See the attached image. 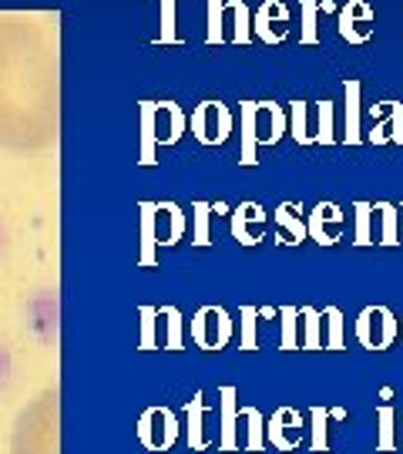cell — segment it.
Returning <instances> with one entry per match:
<instances>
[{
  "label": "cell",
  "mask_w": 403,
  "mask_h": 454,
  "mask_svg": "<svg viewBox=\"0 0 403 454\" xmlns=\"http://www.w3.org/2000/svg\"><path fill=\"white\" fill-rule=\"evenodd\" d=\"M24 44L0 34V142L34 145L50 129L48 84Z\"/></svg>",
  "instance_id": "obj_1"
},
{
  "label": "cell",
  "mask_w": 403,
  "mask_h": 454,
  "mask_svg": "<svg viewBox=\"0 0 403 454\" xmlns=\"http://www.w3.org/2000/svg\"><path fill=\"white\" fill-rule=\"evenodd\" d=\"M239 121H242L239 165H245V168L259 162V148H273L290 135L286 108L275 105V101H242Z\"/></svg>",
  "instance_id": "obj_2"
},
{
  "label": "cell",
  "mask_w": 403,
  "mask_h": 454,
  "mask_svg": "<svg viewBox=\"0 0 403 454\" xmlns=\"http://www.w3.org/2000/svg\"><path fill=\"white\" fill-rule=\"evenodd\" d=\"M189 114L178 101H142V165H155L159 148H172L185 138Z\"/></svg>",
  "instance_id": "obj_3"
},
{
  "label": "cell",
  "mask_w": 403,
  "mask_h": 454,
  "mask_svg": "<svg viewBox=\"0 0 403 454\" xmlns=\"http://www.w3.org/2000/svg\"><path fill=\"white\" fill-rule=\"evenodd\" d=\"M14 454H58V390L44 394L17 421Z\"/></svg>",
  "instance_id": "obj_4"
},
{
  "label": "cell",
  "mask_w": 403,
  "mask_h": 454,
  "mask_svg": "<svg viewBox=\"0 0 403 454\" xmlns=\"http://www.w3.org/2000/svg\"><path fill=\"white\" fill-rule=\"evenodd\" d=\"M232 129H236V114L219 98L198 101L192 108V114H189V131H192V138L198 145H209V148L226 145L229 138H232Z\"/></svg>",
  "instance_id": "obj_5"
},
{
  "label": "cell",
  "mask_w": 403,
  "mask_h": 454,
  "mask_svg": "<svg viewBox=\"0 0 403 454\" xmlns=\"http://www.w3.org/2000/svg\"><path fill=\"white\" fill-rule=\"evenodd\" d=\"M400 337V324L390 313V307H363L356 317V340L367 350H390L393 340Z\"/></svg>",
  "instance_id": "obj_6"
},
{
  "label": "cell",
  "mask_w": 403,
  "mask_h": 454,
  "mask_svg": "<svg viewBox=\"0 0 403 454\" xmlns=\"http://www.w3.org/2000/svg\"><path fill=\"white\" fill-rule=\"evenodd\" d=\"M189 333H192V340L198 343L202 350H222V347L232 340L236 324H232V317H229L226 307L212 303V307H202L195 313L192 324H189Z\"/></svg>",
  "instance_id": "obj_7"
},
{
  "label": "cell",
  "mask_w": 403,
  "mask_h": 454,
  "mask_svg": "<svg viewBox=\"0 0 403 454\" xmlns=\"http://www.w3.org/2000/svg\"><path fill=\"white\" fill-rule=\"evenodd\" d=\"M292 34V11L290 4L283 0H262L256 11H252V37H259L262 44L279 48L286 44Z\"/></svg>",
  "instance_id": "obj_8"
},
{
  "label": "cell",
  "mask_w": 403,
  "mask_h": 454,
  "mask_svg": "<svg viewBox=\"0 0 403 454\" xmlns=\"http://www.w3.org/2000/svg\"><path fill=\"white\" fill-rule=\"evenodd\" d=\"M337 31L350 48H363L370 44L376 34V11L367 0H346L337 11Z\"/></svg>",
  "instance_id": "obj_9"
},
{
  "label": "cell",
  "mask_w": 403,
  "mask_h": 454,
  "mask_svg": "<svg viewBox=\"0 0 403 454\" xmlns=\"http://www.w3.org/2000/svg\"><path fill=\"white\" fill-rule=\"evenodd\" d=\"M178 418L175 411H168V407H151L145 411V418L138 424V438L145 444L148 451H168V448H175L178 441Z\"/></svg>",
  "instance_id": "obj_10"
},
{
  "label": "cell",
  "mask_w": 403,
  "mask_h": 454,
  "mask_svg": "<svg viewBox=\"0 0 403 454\" xmlns=\"http://www.w3.org/2000/svg\"><path fill=\"white\" fill-rule=\"evenodd\" d=\"M370 118L373 125L370 131L363 135L373 145H403V101H380V105H370Z\"/></svg>",
  "instance_id": "obj_11"
},
{
  "label": "cell",
  "mask_w": 403,
  "mask_h": 454,
  "mask_svg": "<svg viewBox=\"0 0 403 454\" xmlns=\"http://www.w3.org/2000/svg\"><path fill=\"white\" fill-rule=\"evenodd\" d=\"M346 229V215L337 202H316L306 219V236L320 246H337Z\"/></svg>",
  "instance_id": "obj_12"
},
{
  "label": "cell",
  "mask_w": 403,
  "mask_h": 454,
  "mask_svg": "<svg viewBox=\"0 0 403 454\" xmlns=\"http://www.w3.org/2000/svg\"><path fill=\"white\" fill-rule=\"evenodd\" d=\"M266 444L275 451H296L303 444V414L296 407H279L266 424Z\"/></svg>",
  "instance_id": "obj_13"
},
{
  "label": "cell",
  "mask_w": 403,
  "mask_h": 454,
  "mask_svg": "<svg viewBox=\"0 0 403 454\" xmlns=\"http://www.w3.org/2000/svg\"><path fill=\"white\" fill-rule=\"evenodd\" d=\"M189 232V215L178 202H155V246L159 249H172L185 239Z\"/></svg>",
  "instance_id": "obj_14"
},
{
  "label": "cell",
  "mask_w": 403,
  "mask_h": 454,
  "mask_svg": "<svg viewBox=\"0 0 403 454\" xmlns=\"http://www.w3.org/2000/svg\"><path fill=\"white\" fill-rule=\"evenodd\" d=\"M269 226V215L259 202H239L232 209V236L239 246H259Z\"/></svg>",
  "instance_id": "obj_15"
},
{
  "label": "cell",
  "mask_w": 403,
  "mask_h": 454,
  "mask_svg": "<svg viewBox=\"0 0 403 454\" xmlns=\"http://www.w3.org/2000/svg\"><path fill=\"white\" fill-rule=\"evenodd\" d=\"M286 121L296 145H320V101H292Z\"/></svg>",
  "instance_id": "obj_16"
},
{
  "label": "cell",
  "mask_w": 403,
  "mask_h": 454,
  "mask_svg": "<svg viewBox=\"0 0 403 454\" xmlns=\"http://www.w3.org/2000/svg\"><path fill=\"white\" fill-rule=\"evenodd\" d=\"M339 7L333 0H299V44L316 48L322 44L320 37V14H337Z\"/></svg>",
  "instance_id": "obj_17"
},
{
  "label": "cell",
  "mask_w": 403,
  "mask_h": 454,
  "mask_svg": "<svg viewBox=\"0 0 403 454\" xmlns=\"http://www.w3.org/2000/svg\"><path fill=\"white\" fill-rule=\"evenodd\" d=\"M252 41V11L245 0H226V44L245 48Z\"/></svg>",
  "instance_id": "obj_18"
},
{
  "label": "cell",
  "mask_w": 403,
  "mask_h": 454,
  "mask_svg": "<svg viewBox=\"0 0 403 454\" xmlns=\"http://www.w3.org/2000/svg\"><path fill=\"white\" fill-rule=\"evenodd\" d=\"M222 397V434H219V451H239V390L236 387H222L219 390Z\"/></svg>",
  "instance_id": "obj_19"
},
{
  "label": "cell",
  "mask_w": 403,
  "mask_h": 454,
  "mask_svg": "<svg viewBox=\"0 0 403 454\" xmlns=\"http://www.w3.org/2000/svg\"><path fill=\"white\" fill-rule=\"evenodd\" d=\"M343 95H346V131H343V142L346 145H360L363 142V125H360V95H363V84L356 78H346L343 82Z\"/></svg>",
  "instance_id": "obj_20"
},
{
  "label": "cell",
  "mask_w": 403,
  "mask_h": 454,
  "mask_svg": "<svg viewBox=\"0 0 403 454\" xmlns=\"http://www.w3.org/2000/svg\"><path fill=\"white\" fill-rule=\"evenodd\" d=\"M303 239H306V223L299 219V212L292 209L290 202H283L275 209V243L299 246Z\"/></svg>",
  "instance_id": "obj_21"
},
{
  "label": "cell",
  "mask_w": 403,
  "mask_h": 454,
  "mask_svg": "<svg viewBox=\"0 0 403 454\" xmlns=\"http://www.w3.org/2000/svg\"><path fill=\"white\" fill-rule=\"evenodd\" d=\"M373 219L380 223L376 229V243L397 246L400 243V209L393 202H373Z\"/></svg>",
  "instance_id": "obj_22"
},
{
  "label": "cell",
  "mask_w": 403,
  "mask_h": 454,
  "mask_svg": "<svg viewBox=\"0 0 403 454\" xmlns=\"http://www.w3.org/2000/svg\"><path fill=\"white\" fill-rule=\"evenodd\" d=\"M185 414H189V448H192V451H205V448H212V441L202 434L205 397H202V394H192V401L185 404Z\"/></svg>",
  "instance_id": "obj_23"
},
{
  "label": "cell",
  "mask_w": 403,
  "mask_h": 454,
  "mask_svg": "<svg viewBox=\"0 0 403 454\" xmlns=\"http://www.w3.org/2000/svg\"><path fill=\"white\" fill-rule=\"evenodd\" d=\"M159 320H161V326H165L161 347H165V350H182V343H185V320H182V309L159 307Z\"/></svg>",
  "instance_id": "obj_24"
},
{
  "label": "cell",
  "mask_w": 403,
  "mask_h": 454,
  "mask_svg": "<svg viewBox=\"0 0 403 454\" xmlns=\"http://www.w3.org/2000/svg\"><path fill=\"white\" fill-rule=\"evenodd\" d=\"M242 421H245V441L242 451H266V418L259 407H242Z\"/></svg>",
  "instance_id": "obj_25"
},
{
  "label": "cell",
  "mask_w": 403,
  "mask_h": 454,
  "mask_svg": "<svg viewBox=\"0 0 403 454\" xmlns=\"http://www.w3.org/2000/svg\"><path fill=\"white\" fill-rule=\"evenodd\" d=\"M373 202H356L353 206V246H373L376 229H373Z\"/></svg>",
  "instance_id": "obj_26"
},
{
  "label": "cell",
  "mask_w": 403,
  "mask_h": 454,
  "mask_svg": "<svg viewBox=\"0 0 403 454\" xmlns=\"http://www.w3.org/2000/svg\"><path fill=\"white\" fill-rule=\"evenodd\" d=\"M205 44H212V48L226 44V0H209V14H205Z\"/></svg>",
  "instance_id": "obj_27"
},
{
  "label": "cell",
  "mask_w": 403,
  "mask_h": 454,
  "mask_svg": "<svg viewBox=\"0 0 403 454\" xmlns=\"http://www.w3.org/2000/svg\"><path fill=\"white\" fill-rule=\"evenodd\" d=\"M155 202H142V266H155Z\"/></svg>",
  "instance_id": "obj_28"
},
{
  "label": "cell",
  "mask_w": 403,
  "mask_h": 454,
  "mask_svg": "<svg viewBox=\"0 0 403 454\" xmlns=\"http://www.w3.org/2000/svg\"><path fill=\"white\" fill-rule=\"evenodd\" d=\"M376 451H397V411L380 407L376 411Z\"/></svg>",
  "instance_id": "obj_29"
},
{
  "label": "cell",
  "mask_w": 403,
  "mask_h": 454,
  "mask_svg": "<svg viewBox=\"0 0 403 454\" xmlns=\"http://www.w3.org/2000/svg\"><path fill=\"white\" fill-rule=\"evenodd\" d=\"M299 317H303V347L306 350H322V313L313 307H303Z\"/></svg>",
  "instance_id": "obj_30"
},
{
  "label": "cell",
  "mask_w": 403,
  "mask_h": 454,
  "mask_svg": "<svg viewBox=\"0 0 403 454\" xmlns=\"http://www.w3.org/2000/svg\"><path fill=\"white\" fill-rule=\"evenodd\" d=\"M192 215H195V223H192V246H212V206L209 202H195L192 206Z\"/></svg>",
  "instance_id": "obj_31"
},
{
  "label": "cell",
  "mask_w": 403,
  "mask_h": 454,
  "mask_svg": "<svg viewBox=\"0 0 403 454\" xmlns=\"http://www.w3.org/2000/svg\"><path fill=\"white\" fill-rule=\"evenodd\" d=\"M322 317H326V340H322V347H326V350H343V330H346V324H343V309L326 307L322 309Z\"/></svg>",
  "instance_id": "obj_32"
},
{
  "label": "cell",
  "mask_w": 403,
  "mask_h": 454,
  "mask_svg": "<svg viewBox=\"0 0 403 454\" xmlns=\"http://www.w3.org/2000/svg\"><path fill=\"white\" fill-rule=\"evenodd\" d=\"M159 44H182V34L175 24V0H161V27H159Z\"/></svg>",
  "instance_id": "obj_33"
},
{
  "label": "cell",
  "mask_w": 403,
  "mask_h": 454,
  "mask_svg": "<svg viewBox=\"0 0 403 454\" xmlns=\"http://www.w3.org/2000/svg\"><path fill=\"white\" fill-rule=\"evenodd\" d=\"M279 317H283V350H296L299 347V309L296 307H279Z\"/></svg>",
  "instance_id": "obj_34"
},
{
  "label": "cell",
  "mask_w": 403,
  "mask_h": 454,
  "mask_svg": "<svg viewBox=\"0 0 403 454\" xmlns=\"http://www.w3.org/2000/svg\"><path fill=\"white\" fill-rule=\"evenodd\" d=\"M309 414H313V441H309V448H313V451H326V448H329L326 424H329V418H333V411H326V407H313Z\"/></svg>",
  "instance_id": "obj_35"
},
{
  "label": "cell",
  "mask_w": 403,
  "mask_h": 454,
  "mask_svg": "<svg viewBox=\"0 0 403 454\" xmlns=\"http://www.w3.org/2000/svg\"><path fill=\"white\" fill-rule=\"evenodd\" d=\"M256 324H259V307H242L239 309V326H242L239 347L242 350H256Z\"/></svg>",
  "instance_id": "obj_36"
},
{
  "label": "cell",
  "mask_w": 403,
  "mask_h": 454,
  "mask_svg": "<svg viewBox=\"0 0 403 454\" xmlns=\"http://www.w3.org/2000/svg\"><path fill=\"white\" fill-rule=\"evenodd\" d=\"M337 142V108L333 101H320V145H333Z\"/></svg>",
  "instance_id": "obj_37"
},
{
  "label": "cell",
  "mask_w": 403,
  "mask_h": 454,
  "mask_svg": "<svg viewBox=\"0 0 403 454\" xmlns=\"http://www.w3.org/2000/svg\"><path fill=\"white\" fill-rule=\"evenodd\" d=\"M159 347V307H142V350Z\"/></svg>",
  "instance_id": "obj_38"
},
{
  "label": "cell",
  "mask_w": 403,
  "mask_h": 454,
  "mask_svg": "<svg viewBox=\"0 0 403 454\" xmlns=\"http://www.w3.org/2000/svg\"><path fill=\"white\" fill-rule=\"evenodd\" d=\"M279 309H273V307H259V317H266V320H273Z\"/></svg>",
  "instance_id": "obj_39"
},
{
  "label": "cell",
  "mask_w": 403,
  "mask_h": 454,
  "mask_svg": "<svg viewBox=\"0 0 403 454\" xmlns=\"http://www.w3.org/2000/svg\"><path fill=\"white\" fill-rule=\"evenodd\" d=\"M397 451H403V421H400V438H397Z\"/></svg>",
  "instance_id": "obj_40"
},
{
  "label": "cell",
  "mask_w": 403,
  "mask_h": 454,
  "mask_svg": "<svg viewBox=\"0 0 403 454\" xmlns=\"http://www.w3.org/2000/svg\"><path fill=\"white\" fill-rule=\"evenodd\" d=\"M397 209H400V219H403V206H397Z\"/></svg>",
  "instance_id": "obj_41"
},
{
  "label": "cell",
  "mask_w": 403,
  "mask_h": 454,
  "mask_svg": "<svg viewBox=\"0 0 403 454\" xmlns=\"http://www.w3.org/2000/svg\"><path fill=\"white\" fill-rule=\"evenodd\" d=\"M400 337H403V324H400Z\"/></svg>",
  "instance_id": "obj_42"
}]
</instances>
